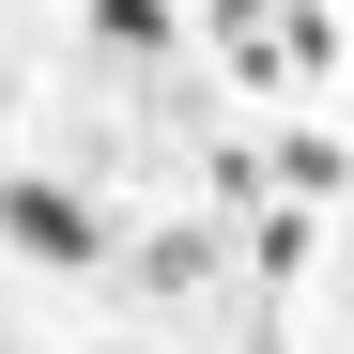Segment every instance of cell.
<instances>
[{
	"label": "cell",
	"mask_w": 354,
	"mask_h": 354,
	"mask_svg": "<svg viewBox=\"0 0 354 354\" xmlns=\"http://www.w3.org/2000/svg\"><path fill=\"white\" fill-rule=\"evenodd\" d=\"M262 185H277V201H339L354 169H339V139H277V169H262Z\"/></svg>",
	"instance_id": "obj_3"
},
{
	"label": "cell",
	"mask_w": 354,
	"mask_h": 354,
	"mask_svg": "<svg viewBox=\"0 0 354 354\" xmlns=\"http://www.w3.org/2000/svg\"><path fill=\"white\" fill-rule=\"evenodd\" d=\"M201 46H216L247 93H308V77L339 62V16H324V0H216Z\"/></svg>",
	"instance_id": "obj_1"
},
{
	"label": "cell",
	"mask_w": 354,
	"mask_h": 354,
	"mask_svg": "<svg viewBox=\"0 0 354 354\" xmlns=\"http://www.w3.org/2000/svg\"><path fill=\"white\" fill-rule=\"evenodd\" d=\"M0 247L46 262V277H93V262H108V201H93V185H46V169H16V185H0Z\"/></svg>",
	"instance_id": "obj_2"
},
{
	"label": "cell",
	"mask_w": 354,
	"mask_h": 354,
	"mask_svg": "<svg viewBox=\"0 0 354 354\" xmlns=\"http://www.w3.org/2000/svg\"><path fill=\"white\" fill-rule=\"evenodd\" d=\"M93 46H139V62H154V46H169V16H154V0H93Z\"/></svg>",
	"instance_id": "obj_4"
},
{
	"label": "cell",
	"mask_w": 354,
	"mask_h": 354,
	"mask_svg": "<svg viewBox=\"0 0 354 354\" xmlns=\"http://www.w3.org/2000/svg\"><path fill=\"white\" fill-rule=\"evenodd\" d=\"M247 354H292V339H247Z\"/></svg>",
	"instance_id": "obj_7"
},
{
	"label": "cell",
	"mask_w": 354,
	"mask_h": 354,
	"mask_svg": "<svg viewBox=\"0 0 354 354\" xmlns=\"http://www.w3.org/2000/svg\"><path fill=\"white\" fill-rule=\"evenodd\" d=\"M201 262H216V247H201V231H154V247H139V292H185Z\"/></svg>",
	"instance_id": "obj_5"
},
{
	"label": "cell",
	"mask_w": 354,
	"mask_h": 354,
	"mask_svg": "<svg viewBox=\"0 0 354 354\" xmlns=\"http://www.w3.org/2000/svg\"><path fill=\"white\" fill-rule=\"evenodd\" d=\"M93 354H139V339H93Z\"/></svg>",
	"instance_id": "obj_6"
}]
</instances>
